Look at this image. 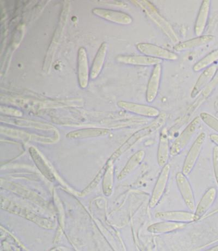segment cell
<instances>
[{
    "label": "cell",
    "mask_w": 218,
    "mask_h": 251,
    "mask_svg": "<svg viewBox=\"0 0 218 251\" xmlns=\"http://www.w3.org/2000/svg\"><path fill=\"white\" fill-rule=\"evenodd\" d=\"M166 114H160L157 119L152 123L147 126L144 127L139 131L135 132L132 136H131L129 139L126 141L122 146L116 151L111 158V161L114 162L118 157L127 151L128 150L132 148L134 145L138 142L140 140L145 137H146L151 135L154 132H156L158 129L162 126L166 122Z\"/></svg>",
    "instance_id": "obj_2"
},
{
    "label": "cell",
    "mask_w": 218,
    "mask_h": 251,
    "mask_svg": "<svg viewBox=\"0 0 218 251\" xmlns=\"http://www.w3.org/2000/svg\"><path fill=\"white\" fill-rule=\"evenodd\" d=\"M217 69L216 65H212L203 71L192 90L191 96L192 99L196 98L210 83L213 77L215 76Z\"/></svg>",
    "instance_id": "obj_16"
},
{
    "label": "cell",
    "mask_w": 218,
    "mask_h": 251,
    "mask_svg": "<svg viewBox=\"0 0 218 251\" xmlns=\"http://www.w3.org/2000/svg\"><path fill=\"white\" fill-rule=\"evenodd\" d=\"M162 72L161 64L154 66L146 89V99L148 103H152L157 97L161 85Z\"/></svg>",
    "instance_id": "obj_10"
},
{
    "label": "cell",
    "mask_w": 218,
    "mask_h": 251,
    "mask_svg": "<svg viewBox=\"0 0 218 251\" xmlns=\"http://www.w3.org/2000/svg\"><path fill=\"white\" fill-rule=\"evenodd\" d=\"M131 2L142 8L147 16L156 24L170 40L176 45L178 43V38L171 24L161 15L156 7L151 2L147 0H135Z\"/></svg>",
    "instance_id": "obj_1"
},
{
    "label": "cell",
    "mask_w": 218,
    "mask_h": 251,
    "mask_svg": "<svg viewBox=\"0 0 218 251\" xmlns=\"http://www.w3.org/2000/svg\"><path fill=\"white\" fill-rule=\"evenodd\" d=\"M77 74L79 85L82 89L88 86L90 76L88 57L85 48L81 47L77 55Z\"/></svg>",
    "instance_id": "obj_11"
},
{
    "label": "cell",
    "mask_w": 218,
    "mask_h": 251,
    "mask_svg": "<svg viewBox=\"0 0 218 251\" xmlns=\"http://www.w3.org/2000/svg\"><path fill=\"white\" fill-rule=\"evenodd\" d=\"M201 121L200 117H196L179 135L170 147V156L176 157L186 149L198 130L199 129Z\"/></svg>",
    "instance_id": "obj_3"
},
{
    "label": "cell",
    "mask_w": 218,
    "mask_h": 251,
    "mask_svg": "<svg viewBox=\"0 0 218 251\" xmlns=\"http://www.w3.org/2000/svg\"><path fill=\"white\" fill-rule=\"evenodd\" d=\"M176 181L178 190L188 208L191 211L195 210L196 207L194 194L187 176L182 172L177 173Z\"/></svg>",
    "instance_id": "obj_7"
},
{
    "label": "cell",
    "mask_w": 218,
    "mask_h": 251,
    "mask_svg": "<svg viewBox=\"0 0 218 251\" xmlns=\"http://www.w3.org/2000/svg\"><path fill=\"white\" fill-rule=\"evenodd\" d=\"M170 156L169 137L168 129L164 127L160 133L157 152V162L160 167L167 165L169 156Z\"/></svg>",
    "instance_id": "obj_14"
},
{
    "label": "cell",
    "mask_w": 218,
    "mask_h": 251,
    "mask_svg": "<svg viewBox=\"0 0 218 251\" xmlns=\"http://www.w3.org/2000/svg\"><path fill=\"white\" fill-rule=\"evenodd\" d=\"M208 250L211 251H218V245L213 246V247Z\"/></svg>",
    "instance_id": "obj_30"
},
{
    "label": "cell",
    "mask_w": 218,
    "mask_h": 251,
    "mask_svg": "<svg viewBox=\"0 0 218 251\" xmlns=\"http://www.w3.org/2000/svg\"><path fill=\"white\" fill-rule=\"evenodd\" d=\"M114 169L113 162L110 161L107 169H106L104 179V187L108 194L112 191L114 183Z\"/></svg>",
    "instance_id": "obj_25"
},
{
    "label": "cell",
    "mask_w": 218,
    "mask_h": 251,
    "mask_svg": "<svg viewBox=\"0 0 218 251\" xmlns=\"http://www.w3.org/2000/svg\"><path fill=\"white\" fill-rule=\"evenodd\" d=\"M95 16L120 25H128L132 24L133 19L128 14L112 9L96 8L92 11Z\"/></svg>",
    "instance_id": "obj_8"
},
{
    "label": "cell",
    "mask_w": 218,
    "mask_h": 251,
    "mask_svg": "<svg viewBox=\"0 0 218 251\" xmlns=\"http://www.w3.org/2000/svg\"><path fill=\"white\" fill-rule=\"evenodd\" d=\"M145 155H146V153H145V152L142 151V150L133 154L130 158L127 164H126L125 167L123 168L122 171L120 173L118 179L119 180L124 179L126 177H127L135 170H136V169H137L143 162Z\"/></svg>",
    "instance_id": "obj_19"
},
{
    "label": "cell",
    "mask_w": 218,
    "mask_h": 251,
    "mask_svg": "<svg viewBox=\"0 0 218 251\" xmlns=\"http://www.w3.org/2000/svg\"><path fill=\"white\" fill-rule=\"evenodd\" d=\"M1 112L2 113L13 116V117H22L23 113L20 110L15 108L1 106Z\"/></svg>",
    "instance_id": "obj_28"
},
{
    "label": "cell",
    "mask_w": 218,
    "mask_h": 251,
    "mask_svg": "<svg viewBox=\"0 0 218 251\" xmlns=\"http://www.w3.org/2000/svg\"><path fill=\"white\" fill-rule=\"evenodd\" d=\"M218 60V49L213 50L209 54L203 57L193 67V70L195 72H200L211 66L213 63Z\"/></svg>",
    "instance_id": "obj_23"
},
{
    "label": "cell",
    "mask_w": 218,
    "mask_h": 251,
    "mask_svg": "<svg viewBox=\"0 0 218 251\" xmlns=\"http://www.w3.org/2000/svg\"><path fill=\"white\" fill-rule=\"evenodd\" d=\"M156 218L174 223H188L196 221L195 214L186 211H169L157 212Z\"/></svg>",
    "instance_id": "obj_12"
},
{
    "label": "cell",
    "mask_w": 218,
    "mask_h": 251,
    "mask_svg": "<svg viewBox=\"0 0 218 251\" xmlns=\"http://www.w3.org/2000/svg\"><path fill=\"white\" fill-rule=\"evenodd\" d=\"M213 165L216 180L218 185V147L216 146L213 149Z\"/></svg>",
    "instance_id": "obj_27"
},
{
    "label": "cell",
    "mask_w": 218,
    "mask_h": 251,
    "mask_svg": "<svg viewBox=\"0 0 218 251\" xmlns=\"http://www.w3.org/2000/svg\"><path fill=\"white\" fill-rule=\"evenodd\" d=\"M108 129L100 128H89L79 130L68 134L67 137L71 138H81L89 137L104 136L108 134Z\"/></svg>",
    "instance_id": "obj_22"
},
{
    "label": "cell",
    "mask_w": 218,
    "mask_h": 251,
    "mask_svg": "<svg viewBox=\"0 0 218 251\" xmlns=\"http://www.w3.org/2000/svg\"><path fill=\"white\" fill-rule=\"evenodd\" d=\"M170 172L171 167L169 164L167 163V165L163 167L154 187L151 199L149 201L150 208H154L162 199L168 185Z\"/></svg>",
    "instance_id": "obj_5"
},
{
    "label": "cell",
    "mask_w": 218,
    "mask_h": 251,
    "mask_svg": "<svg viewBox=\"0 0 218 251\" xmlns=\"http://www.w3.org/2000/svg\"><path fill=\"white\" fill-rule=\"evenodd\" d=\"M206 139V133L202 132L193 144L183 163L182 172L184 175H190L194 168L204 146Z\"/></svg>",
    "instance_id": "obj_4"
},
{
    "label": "cell",
    "mask_w": 218,
    "mask_h": 251,
    "mask_svg": "<svg viewBox=\"0 0 218 251\" xmlns=\"http://www.w3.org/2000/svg\"><path fill=\"white\" fill-rule=\"evenodd\" d=\"M118 62L125 65L137 66H152L161 64L162 60L146 55H119Z\"/></svg>",
    "instance_id": "obj_13"
},
{
    "label": "cell",
    "mask_w": 218,
    "mask_h": 251,
    "mask_svg": "<svg viewBox=\"0 0 218 251\" xmlns=\"http://www.w3.org/2000/svg\"><path fill=\"white\" fill-rule=\"evenodd\" d=\"M217 190L215 187H211L203 195L196 207L195 215L197 221L200 220L209 210L216 200Z\"/></svg>",
    "instance_id": "obj_15"
},
{
    "label": "cell",
    "mask_w": 218,
    "mask_h": 251,
    "mask_svg": "<svg viewBox=\"0 0 218 251\" xmlns=\"http://www.w3.org/2000/svg\"><path fill=\"white\" fill-rule=\"evenodd\" d=\"M30 153L33 159L34 162L36 164L37 166L39 168L43 175H45L49 179H52L53 176L49 167L47 166L46 163L43 160L40 154L36 151V149H30Z\"/></svg>",
    "instance_id": "obj_24"
},
{
    "label": "cell",
    "mask_w": 218,
    "mask_h": 251,
    "mask_svg": "<svg viewBox=\"0 0 218 251\" xmlns=\"http://www.w3.org/2000/svg\"><path fill=\"white\" fill-rule=\"evenodd\" d=\"M137 50L144 55L161 60L174 61L178 56L171 51L148 43H140L137 46Z\"/></svg>",
    "instance_id": "obj_6"
},
{
    "label": "cell",
    "mask_w": 218,
    "mask_h": 251,
    "mask_svg": "<svg viewBox=\"0 0 218 251\" xmlns=\"http://www.w3.org/2000/svg\"><path fill=\"white\" fill-rule=\"evenodd\" d=\"M186 223H174V222L166 221L154 224L149 226L147 230L153 234H165L172 232L178 229L185 228Z\"/></svg>",
    "instance_id": "obj_20"
},
{
    "label": "cell",
    "mask_w": 218,
    "mask_h": 251,
    "mask_svg": "<svg viewBox=\"0 0 218 251\" xmlns=\"http://www.w3.org/2000/svg\"><path fill=\"white\" fill-rule=\"evenodd\" d=\"M215 36L211 35H202L193 39L177 43L173 48L177 52L190 50L208 44L215 40Z\"/></svg>",
    "instance_id": "obj_17"
},
{
    "label": "cell",
    "mask_w": 218,
    "mask_h": 251,
    "mask_svg": "<svg viewBox=\"0 0 218 251\" xmlns=\"http://www.w3.org/2000/svg\"><path fill=\"white\" fill-rule=\"evenodd\" d=\"M107 51L108 44L106 42H103L99 48L92 66L90 72L91 79H95L100 75L104 66Z\"/></svg>",
    "instance_id": "obj_21"
},
{
    "label": "cell",
    "mask_w": 218,
    "mask_h": 251,
    "mask_svg": "<svg viewBox=\"0 0 218 251\" xmlns=\"http://www.w3.org/2000/svg\"><path fill=\"white\" fill-rule=\"evenodd\" d=\"M119 107L127 112L147 118H157L160 111L152 106L139 104L127 101L120 100L118 103Z\"/></svg>",
    "instance_id": "obj_9"
},
{
    "label": "cell",
    "mask_w": 218,
    "mask_h": 251,
    "mask_svg": "<svg viewBox=\"0 0 218 251\" xmlns=\"http://www.w3.org/2000/svg\"><path fill=\"white\" fill-rule=\"evenodd\" d=\"M211 1L204 0L202 2L195 24L194 31L196 36H201L205 30L208 16H209Z\"/></svg>",
    "instance_id": "obj_18"
},
{
    "label": "cell",
    "mask_w": 218,
    "mask_h": 251,
    "mask_svg": "<svg viewBox=\"0 0 218 251\" xmlns=\"http://www.w3.org/2000/svg\"><path fill=\"white\" fill-rule=\"evenodd\" d=\"M200 117L203 123H204L208 127L214 130L218 133V119L214 116L206 113L203 112L200 114Z\"/></svg>",
    "instance_id": "obj_26"
},
{
    "label": "cell",
    "mask_w": 218,
    "mask_h": 251,
    "mask_svg": "<svg viewBox=\"0 0 218 251\" xmlns=\"http://www.w3.org/2000/svg\"><path fill=\"white\" fill-rule=\"evenodd\" d=\"M211 141L218 147V134H212L210 136Z\"/></svg>",
    "instance_id": "obj_29"
}]
</instances>
